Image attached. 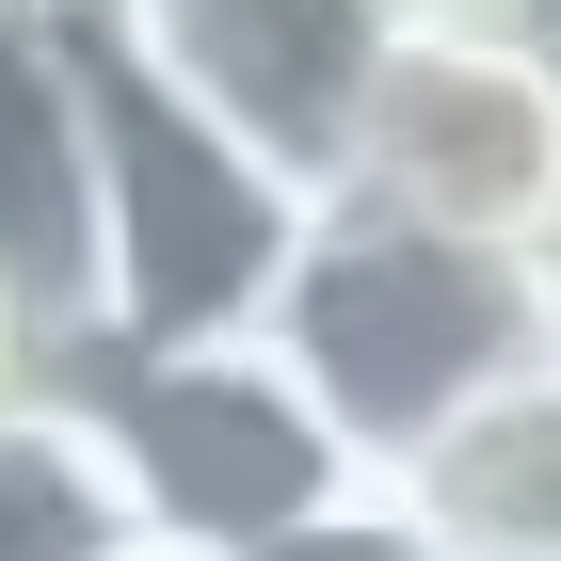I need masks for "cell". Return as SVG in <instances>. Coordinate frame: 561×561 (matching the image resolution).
I'll list each match as a JSON object with an SVG mask.
<instances>
[{"instance_id": "8fae6325", "label": "cell", "mask_w": 561, "mask_h": 561, "mask_svg": "<svg viewBox=\"0 0 561 561\" xmlns=\"http://www.w3.org/2000/svg\"><path fill=\"white\" fill-rule=\"evenodd\" d=\"M386 33H481V16H514V0H369Z\"/></svg>"}, {"instance_id": "277c9868", "label": "cell", "mask_w": 561, "mask_h": 561, "mask_svg": "<svg viewBox=\"0 0 561 561\" xmlns=\"http://www.w3.org/2000/svg\"><path fill=\"white\" fill-rule=\"evenodd\" d=\"M321 209H386L433 241H481V257H561V65L514 16L386 33Z\"/></svg>"}, {"instance_id": "9c48e42d", "label": "cell", "mask_w": 561, "mask_h": 561, "mask_svg": "<svg viewBox=\"0 0 561 561\" xmlns=\"http://www.w3.org/2000/svg\"><path fill=\"white\" fill-rule=\"evenodd\" d=\"M273 561H449V546H433V529L401 514L386 481H369V497H337V514H321V529H289V546H273Z\"/></svg>"}, {"instance_id": "ba28073f", "label": "cell", "mask_w": 561, "mask_h": 561, "mask_svg": "<svg viewBox=\"0 0 561 561\" xmlns=\"http://www.w3.org/2000/svg\"><path fill=\"white\" fill-rule=\"evenodd\" d=\"M129 546V497L96 466V433L48 401V417H0V561H113Z\"/></svg>"}, {"instance_id": "7a4b0ae2", "label": "cell", "mask_w": 561, "mask_h": 561, "mask_svg": "<svg viewBox=\"0 0 561 561\" xmlns=\"http://www.w3.org/2000/svg\"><path fill=\"white\" fill-rule=\"evenodd\" d=\"M257 337L289 353V386L321 401V433L369 481H401L449 417H481L514 369L561 353L546 337V257H481V241H433V225H386V209L305 225V257H289Z\"/></svg>"}, {"instance_id": "52a82bcc", "label": "cell", "mask_w": 561, "mask_h": 561, "mask_svg": "<svg viewBox=\"0 0 561 561\" xmlns=\"http://www.w3.org/2000/svg\"><path fill=\"white\" fill-rule=\"evenodd\" d=\"M386 497H401L449 561H561V353L514 369L481 417H449Z\"/></svg>"}, {"instance_id": "4fadbf2b", "label": "cell", "mask_w": 561, "mask_h": 561, "mask_svg": "<svg viewBox=\"0 0 561 561\" xmlns=\"http://www.w3.org/2000/svg\"><path fill=\"white\" fill-rule=\"evenodd\" d=\"M113 561H176V546H113Z\"/></svg>"}, {"instance_id": "5b68a950", "label": "cell", "mask_w": 561, "mask_h": 561, "mask_svg": "<svg viewBox=\"0 0 561 561\" xmlns=\"http://www.w3.org/2000/svg\"><path fill=\"white\" fill-rule=\"evenodd\" d=\"M113 33H129L209 129H241L273 176L337 193L353 96H369V48H386L369 0H113Z\"/></svg>"}, {"instance_id": "5bb4252c", "label": "cell", "mask_w": 561, "mask_h": 561, "mask_svg": "<svg viewBox=\"0 0 561 561\" xmlns=\"http://www.w3.org/2000/svg\"><path fill=\"white\" fill-rule=\"evenodd\" d=\"M0 16H16V0H0Z\"/></svg>"}, {"instance_id": "6da1fadb", "label": "cell", "mask_w": 561, "mask_h": 561, "mask_svg": "<svg viewBox=\"0 0 561 561\" xmlns=\"http://www.w3.org/2000/svg\"><path fill=\"white\" fill-rule=\"evenodd\" d=\"M48 33H65V81H81V176H96V353L257 337L321 193L273 176L241 129H209L113 33V0H48Z\"/></svg>"}, {"instance_id": "7c38bea8", "label": "cell", "mask_w": 561, "mask_h": 561, "mask_svg": "<svg viewBox=\"0 0 561 561\" xmlns=\"http://www.w3.org/2000/svg\"><path fill=\"white\" fill-rule=\"evenodd\" d=\"M546 337H561V257H546Z\"/></svg>"}, {"instance_id": "8992f818", "label": "cell", "mask_w": 561, "mask_h": 561, "mask_svg": "<svg viewBox=\"0 0 561 561\" xmlns=\"http://www.w3.org/2000/svg\"><path fill=\"white\" fill-rule=\"evenodd\" d=\"M0 289L96 353V176H81V81L48 0L0 16Z\"/></svg>"}, {"instance_id": "3957f363", "label": "cell", "mask_w": 561, "mask_h": 561, "mask_svg": "<svg viewBox=\"0 0 561 561\" xmlns=\"http://www.w3.org/2000/svg\"><path fill=\"white\" fill-rule=\"evenodd\" d=\"M65 417L96 433V466L129 497V546L176 561H273L289 529H321L337 497H369L321 401L289 386L273 337H193V353H81Z\"/></svg>"}, {"instance_id": "30bf717a", "label": "cell", "mask_w": 561, "mask_h": 561, "mask_svg": "<svg viewBox=\"0 0 561 561\" xmlns=\"http://www.w3.org/2000/svg\"><path fill=\"white\" fill-rule=\"evenodd\" d=\"M65 386H81V337H65V321H33V305L0 289V417H48Z\"/></svg>"}]
</instances>
